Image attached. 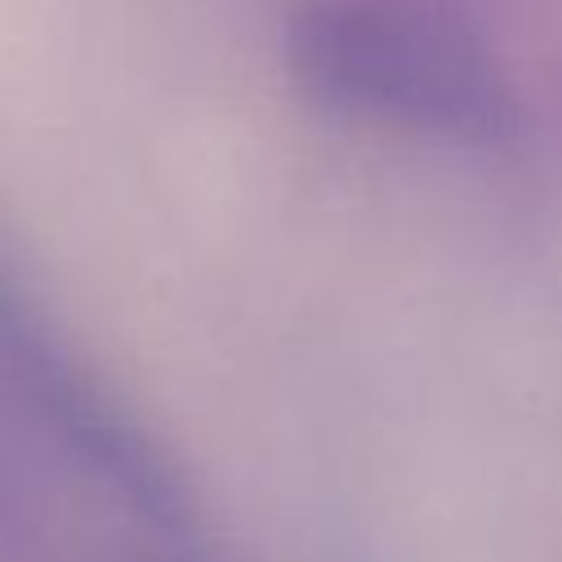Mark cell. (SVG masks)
<instances>
[{
    "instance_id": "6da1fadb",
    "label": "cell",
    "mask_w": 562,
    "mask_h": 562,
    "mask_svg": "<svg viewBox=\"0 0 562 562\" xmlns=\"http://www.w3.org/2000/svg\"><path fill=\"white\" fill-rule=\"evenodd\" d=\"M290 66L321 101L492 145L509 132L496 57L465 18L430 0H329L294 18Z\"/></svg>"
},
{
    "instance_id": "7a4b0ae2",
    "label": "cell",
    "mask_w": 562,
    "mask_h": 562,
    "mask_svg": "<svg viewBox=\"0 0 562 562\" xmlns=\"http://www.w3.org/2000/svg\"><path fill=\"white\" fill-rule=\"evenodd\" d=\"M154 562H193V558H184V553H167V558H154Z\"/></svg>"
}]
</instances>
